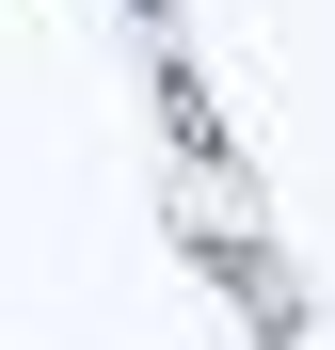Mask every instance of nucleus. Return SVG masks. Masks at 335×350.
Masks as SVG:
<instances>
[{"label":"nucleus","mask_w":335,"mask_h":350,"mask_svg":"<svg viewBox=\"0 0 335 350\" xmlns=\"http://www.w3.org/2000/svg\"><path fill=\"white\" fill-rule=\"evenodd\" d=\"M144 96H160V144H176V159H208V175H240V191H256V159H240V128H223V96H208V64H192V48H160V64H144Z\"/></svg>","instance_id":"2"},{"label":"nucleus","mask_w":335,"mask_h":350,"mask_svg":"<svg viewBox=\"0 0 335 350\" xmlns=\"http://www.w3.org/2000/svg\"><path fill=\"white\" fill-rule=\"evenodd\" d=\"M128 16H176V0H128Z\"/></svg>","instance_id":"3"},{"label":"nucleus","mask_w":335,"mask_h":350,"mask_svg":"<svg viewBox=\"0 0 335 350\" xmlns=\"http://www.w3.org/2000/svg\"><path fill=\"white\" fill-rule=\"evenodd\" d=\"M176 255L223 286V303L256 319V350H303V286H288V255L271 239H240V223H208V207H176Z\"/></svg>","instance_id":"1"}]
</instances>
